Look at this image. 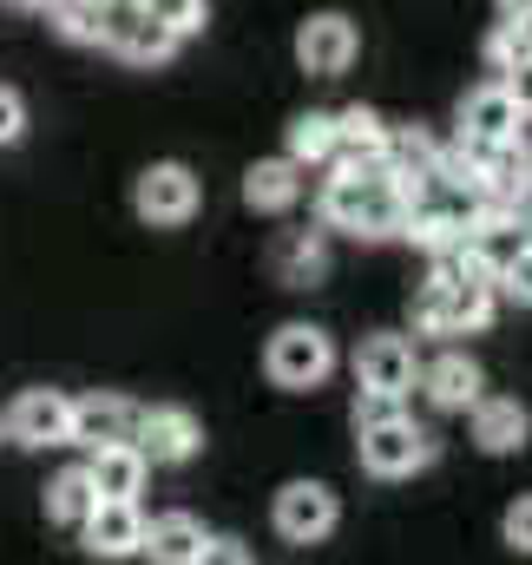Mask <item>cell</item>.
I'll return each instance as SVG.
<instances>
[{
	"label": "cell",
	"instance_id": "obj_1",
	"mask_svg": "<svg viewBox=\"0 0 532 565\" xmlns=\"http://www.w3.org/2000/svg\"><path fill=\"white\" fill-rule=\"evenodd\" d=\"M322 224L355 237H401L407 224L401 178L389 164H336V178L322 184Z\"/></svg>",
	"mask_w": 532,
	"mask_h": 565
},
{
	"label": "cell",
	"instance_id": "obj_2",
	"mask_svg": "<svg viewBox=\"0 0 532 565\" xmlns=\"http://www.w3.org/2000/svg\"><path fill=\"white\" fill-rule=\"evenodd\" d=\"M264 369H269L276 388L309 395V388H322V382L336 375V342H329V329H316V322H283L264 349Z\"/></svg>",
	"mask_w": 532,
	"mask_h": 565
},
{
	"label": "cell",
	"instance_id": "obj_3",
	"mask_svg": "<svg viewBox=\"0 0 532 565\" xmlns=\"http://www.w3.org/2000/svg\"><path fill=\"white\" fill-rule=\"evenodd\" d=\"M493 282H447V277H427L421 296H414V329L427 335H474L493 322Z\"/></svg>",
	"mask_w": 532,
	"mask_h": 565
},
{
	"label": "cell",
	"instance_id": "obj_4",
	"mask_svg": "<svg viewBox=\"0 0 532 565\" xmlns=\"http://www.w3.org/2000/svg\"><path fill=\"white\" fill-rule=\"evenodd\" d=\"M355 454H362V467L375 480H401V473H421L434 460V434L421 422H407V415H395V422H382V427H362Z\"/></svg>",
	"mask_w": 532,
	"mask_h": 565
},
{
	"label": "cell",
	"instance_id": "obj_5",
	"mask_svg": "<svg viewBox=\"0 0 532 565\" xmlns=\"http://www.w3.org/2000/svg\"><path fill=\"white\" fill-rule=\"evenodd\" d=\"M132 204H138V217L158 224V231L191 224V217H198V178H191V164H178V158L145 164L138 184H132Z\"/></svg>",
	"mask_w": 532,
	"mask_h": 565
},
{
	"label": "cell",
	"instance_id": "obj_6",
	"mask_svg": "<svg viewBox=\"0 0 532 565\" xmlns=\"http://www.w3.org/2000/svg\"><path fill=\"white\" fill-rule=\"evenodd\" d=\"M336 520H342V507H336V487H322V480H289V487L276 493V533H283L289 546L329 540Z\"/></svg>",
	"mask_w": 532,
	"mask_h": 565
},
{
	"label": "cell",
	"instance_id": "obj_7",
	"mask_svg": "<svg viewBox=\"0 0 532 565\" xmlns=\"http://www.w3.org/2000/svg\"><path fill=\"white\" fill-rule=\"evenodd\" d=\"M0 434H13L20 447H66V440H73V395H60V388H26V395L0 415Z\"/></svg>",
	"mask_w": 532,
	"mask_h": 565
},
{
	"label": "cell",
	"instance_id": "obj_8",
	"mask_svg": "<svg viewBox=\"0 0 532 565\" xmlns=\"http://www.w3.org/2000/svg\"><path fill=\"white\" fill-rule=\"evenodd\" d=\"M355 20L349 13H316V20H302V33H296V60H302V73H316V79H336V73H349L355 66Z\"/></svg>",
	"mask_w": 532,
	"mask_h": 565
},
{
	"label": "cell",
	"instance_id": "obj_9",
	"mask_svg": "<svg viewBox=\"0 0 532 565\" xmlns=\"http://www.w3.org/2000/svg\"><path fill=\"white\" fill-rule=\"evenodd\" d=\"M106 46H113L119 60H132V66H158V60H171L178 33H171L164 20H151L138 0H113V20H106Z\"/></svg>",
	"mask_w": 532,
	"mask_h": 565
},
{
	"label": "cell",
	"instance_id": "obj_10",
	"mask_svg": "<svg viewBox=\"0 0 532 565\" xmlns=\"http://www.w3.org/2000/svg\"><path fill=\"white\" fill-rule=\"evenodd\" d=\"M355 382L375 388V395H407V388L421 382L414 342H407V335H369V342L355 349Z\"/></svg>",
	"mask_w": 532,
	"mask_h": 565
},
{
	"label": "cell",
	"instance_id": "obj_11",
	"mask_svg": "<svg viewBox=\"0 0 532 565\" xmlns=\"http://www.w3.org/2000/svg\"><path fill=\"white\" fill-rule=\"evenodd\" d=\"M198 422L184 415V408H138V434L132 447L145 454V467H178V460H191L198 454Z\"/></svg>",
	"mask_w": 532,
	"mask_h": 565
},
{
	"label": "cell",
	"instance_id": "obj_12",
	"mask_svg": "<svg viewBox=\"0 0 532 565\" xmlns=\"http://www.w3.org/2000/svg\"><path fill=\"white\" fill-rule=\"evenodd\" d=\"M79 533H86L93 559H132L138 546H145V513H138V500H99L79 520Z\"/></svg>",
	"mask_w": 532,
	"mask_h": 565
},
{
	"label": "cell",
	"instance_id": "obj_13",
	"mask_svg": "<svg viewBox=\"0 0 532 565\" xmlns=\"http://www.w3.org/2000/svg\"><path fill=\"white\" fill-rule=\"evenodd\" d=\"M138 434V408L126 395H86V402H73V440L79 447H132Z\"/></svg>",
	"mask_w": 532,
	"mask_h": 565
},
{
	"label": "cell",
	"instance_id": "obj_14",
	"mask_svg": "<svg viewBox=\"0 0 532 565\" xmlns=\"http://www.w3.org/2000/svg\"><path fill=\"white\" fill-rule=\"evenodd\" d=\"M467 415H474V447H480V454H520L526 434H532V415L513 395H480Z\"/></svg>",
	"mask_w": 532,
	"mask_h": 565
},
{
	"label": "cell",
	"instance_id": "obj_15",
	"mask_svg": "<svg viewBox=\"0 0 532 565\" xmlns=\"http://www.w3.org/2000/svg\"><path fill=\"white\" fill-rule=\"evenodd\" d=\"M421 395H427L434 408L460 415V408H474V402L487 395V375H480V362H474V355H440V362H427V369H421Z\"/></svg>",
	"mask_w": 532,
	"mask_h": 565
},
{
	"label": "cell",
	"instance_id": "obj_16",
	"mask_svg": "<svg viewBox=\"0 0 532 565\" xmlns=\"http://www.w3.org/2000/svg\"><path fill=\"white\" fill-rule=\"evenodd\" d=\"M460 139H467V145L520 139V113H513V99H507V86H500V79H493V86H480V93H467V106H460Z\"/></svg>",
	"mask_w": 532,
	"mask_h": 565
},
{
	"label": "cell",
	"instance_id": "obj_17",
	"mask_svg": "<svg viewBox=\"0 0 532 565\" xmlns=\"http://www.w3.org/2000/svg\"><path fill=\"white\" fill-rule=\"evenodd\" d=\"M269 270H276V282H289V289H316V282L329 277V244H322V231H283V237L269 244Z\"/></svg>",
	"mask_w": 532,
	"mask_h": 565
},
{
	"label": "cell",
	"instance_id": "obj_18",
	"mask_svg": "<svg viewBox=\"0 0 532 565\" xmlns=\"http://www.w3.org/2000/svg\"><path fill=\"white\" fill-rule=\"evenodd\" d=\"M138 553H151V565H198L204 526L191 513H158V520H145V546Z\"/></svg>",
	"mask_w": 532,
	"mask_h": 565
},
{
	"label": "cell",
	"instance_id": "obj_19",
	"mask_svg": "<svg viewBox=\"0 0 532 565\" xmlns=\"http://www.w3.org/2000/svg\"><path fill=\"white\" fill-rule=\"evenodd\" d=\"M302 198V164H289V158H257L251 171H244V204L251 211H289Z\"/></svg>",
	"mask_w": 532,
	"mask_h": 565
},
{
	"label": "cell",
	"instance_id": "obj_20",
	"mask_svg": "<svg viewBox=\"0 0 532 565\" xmlns=\"http://www.w3.org/2000/svg\"><path fill=\"white\" fill-rule=\"evenodd\" d=\"M382 151H389L382 113H369V106L336 113V164H382Z\"/></svg>",
	"mask_w": 532,
	"mask_h": 565
},
{
	"label": "cell",
	"instance_id": "obj_21",
	"mask_svg": "<svg viewBox=\"0 0 532 565\" xmlns=\"http://www.w3.org/2000/svg\"><path fill=\"white\" fill-rule=\"evenodd\" d=\"M86 480H93L99 500H138V487H145V454H138V447H99V454L86 460Z\"/></svg>",
	"mask_w": 532,
	"mask_h": 565
},
{
	"label": "cell",
	"instance_id": "obj_22",
	"mask_svg": "<svg viewBox=\"0 0 532 565\" xmlns=\"http://www.w3.org/2000/svg\"><path fill=\"white\" fill-rule=\"evenodd\" d=\"M289 164H336V113H296L289 119Z\"/></svg>",
	"mask_w": 532,
	"mask_h": 565
},
{
	"label": "cell",
	"instance_id": "obj_23",
	"mask_svg": "<svg viewBox=\"0 0 532 565\" xmlns=\"http://www.w3.org/2000/svg\"><path fill=\"white\" fill-rule=\"evenodd\" d=\"M46 20H53L66 40H79V46H106V20H113V0H60Z\"/></svg>",
	"mask_w": 532,
	"mask_h": 565
},
{
	"label": "cell",
	"instance_id": "obj_24",
	"mask_svg": "<svg viewBox=\"0 0 532 565\" xmlns=\"http://www.w3.org/2000/svg\"><path fill=\"white\" fill-rule=\"evenodd\" d=\"M99 507V493H93V480H86V467H66L53 487H46V513L53 520H66V526H79L86 513Z\"/></svg>",
	"mask_w": 532,
	"mask_h": 565
},
{
	"label": "cell",
	"instance_id": "obj_25",
	"mask_svg": "<svg viewBox=\"0 0 532 565\" xmlns=\"http://www.w3.org/2000/svg\"><path fill=\"white\" fill-rule=\"evenodd\" d=\"M493 296H507V302L532 309V244H520V250L500 264V277H493Z\"/></svg>",
	"mask_w": 532,
	"mask_h": 565
},
{
	"label": "cell",
	"instance_id": "obj_26",
	"mask_svg": "<svg viewBox=\"0 0 532 565\" xmlns=\"http://www.w3.org/2000/svg\"><path fill=\"white\" fill-rule=\"evenodd\" d=\"M138 7H145V13H151V20H164V26H171V33H178V40H184V33H198V26H204V0H138Z\"/></svg>",
	"mask_w": 532,
	"mask_h": 565
},
{
	"label": "cell",
	"instance_id": "obj_27",
	"mask_svg": "<svg viewBox=\"0 0 532 565\" xmlns=\"http://www.w3.org/2000/svg\"><path fill=\"white\" fill-rule=\"evenodd\" d=\"M520 60H532V53L520 46V33H513V20H500V26H493V40H487V66H493V73H513Z\"/></svg>",
	"mask_w": 532,
	"mask_h": 565
},
{
	"label": "cell",
	"instance_id": "obj_28",
	"mask_svg": "<svg viewBox=\"0 0 532 565\" xmlns=\"http://www.w3.org/2000/svg\"><path fill=\"white\" fill-rule=\"evenodd\" d=\"M395 415H401V395H375V388H362V395H355V434H362V427L395 422Z\"/></svg>",
	"mask_w": 532,
	"mask_h": 565
},
{
	"label": "cell",
	"instance_id": "obj_29",
	"mask_svg": "<svg viewBox=\"0 0 532 565\" xmlns=\"http://www.w3.org/2000/svg\"><path fill=\"white\" fill-rule=\"evenodd\" d=\"M500 533H507V546H513V553H532V493H520V500L507 507Z\"/></svg>",
	"mask_w": 532,
	"mask_h": 565
},
{
	"label": "cell",
	"instance_id": "obj_30",
	"mask_svg": "<svg viewBox=\"0 0 532 565\" xmlns=\"http://www.w3.org/2000/svg\"><path fill=\"white\" fill-rule=\"evenodd\" d=\"M20 132H26V99L13 86H0V145H13Z\"/></svg>",
	"mask_w": 532,
	"mask_h": 565
},
{
	"label": "cell",
	"instance_id": "obj_31",
	"mask_svg": "<svg viewBox=\"0 0 532 565\" xmlns=\"http://www.w3.org/2000/svg\"><path fill=\"white\" fill-rule=\"evenodd\" d=\"M500 86H507L513 113H520V119H532V60H520L513 73H500Z\"/></svg>",
	"mask_w": 532,
	"mask_h": 565
},
{
	"label": "cell",
	"instance_id": "obj_32",
	"mask_svg": "<svg viewBox=\"0 0 532 565\" xmlns=\"http://www.w3.org/2000/svg\"><path fill=\"white\" fill-rule=\"evenodd\" d=\"M198 565H251V553H244L237 540H204V553H198Z\"/></svg>",
	"mask_w": 532,
	"mask_h": 565
},
{
	"label": "cell",
	"instance_id": "obj_33",
	"mask_svg": "<svg viewBox=\"0 0 532 565\" xmlns=\"http://www.w3.org/2000/svg\"><path fill=\"white\" fill-rule=\"evenodd\" d=\"M520 13H532V0H500V20H520Z\"/></svg>",
	"mask_w": 532,
	"mask_h": 565
},
{
	"label": "cell",
	"instance_id": "obj_34",
	"mask_svg": "<svg viewBox=\"0 0 532 565\" xmlns=\"http://www.w3.org/2000/svg\"><path fill=\"white\" fill-rule=\"evenodd\" d=\"M513 33H520V46L532 53V13H520V20H513Z\"/></svg>",
	"mask_w": 532,
	"mask_h": 565
},
{
	"label": "cell",
	"instance_id": "obj_35",
	"mask_svg": "<svg viewBox=\"0 0 532 565\" xmlns=\"http://www.w3.org/2000/svg\"><path fill=\"white\" fill-rule=\"evenodd\" d=\"M26 7H40V13H53V7H60V0H26Z\"/></svg>",
	"mask_w": 532,
	"mask_h": 565
}]
</instances>
